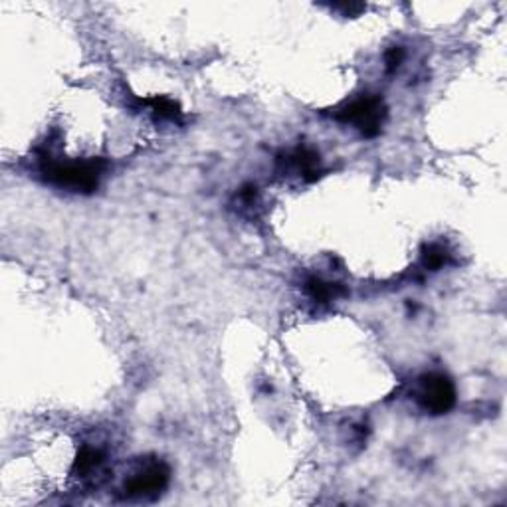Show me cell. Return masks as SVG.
<instances>
[{"label":"cell","mask_w":507,"mask_h":507,"mask_svg":"<svg viewBox=\"0 0 507 507\" xmlns=\"http://www.w3.org/2000/svg\"><path fill=\"white\" fill-rule=\"evenodd\" d=\"M40 175L46 183L70 192L92 194L100 186L103 175L102 161H64L44 155L40 159Z\"/></svg>","instance_id":"1"},{"label":"cell","mask_w":507,"mask_h":507,"mask_svg":"<svg viewBox=\"0 0 507 507\" xmlns=\"http://www.w3.org/2000/svg\"><path fill=\"white\" fill-rule=\"evenodd\" d=\"M335 121L349 126L355 131H359L364 139H372L380 135L385 127L388 110L387 103L377 94H363L355 100L347 102L339 110L333 113Z\"/></svg>","instance_id":"2"},{"label":"cell","mask_w":507,"mask_h":507,"mask_svg":"<svg viewBox=\"0 0 507 507\" xmlns=\"http://www.w3.org/2000/svg\"><path fill=\"white\" fill-rule=\"evenodd\" d=\"M171 482V468L159 458H145L133 468L123 484V494L129 500H155Z\"/></svg>","instance_id":"3"},{"label":"cell","mask_w":507,"mask_h":507,"mask_svg":"<svg viewBox=\"0 0 507 507\" xmlns=\"http://www.w3.org/2000/svg\"><path fill=\"white\" fill-rule=\"evenodd\" d=\"M414 398L426 414L440 416L456 406L458 390L454 380L444 372H426V375L418 377Z\"/></svg>","instance_id":"4"},{"label":"cell","mask_w":507,"mask_h":507,"mask_svg":"<svg viewBox=\"0 0 507 507\" xmlns=\"http://www.w3.org/2000/svg\"><path fill=\"white\" fill-rule=\"evenodd\" d=\"M280 173L304 183H314L322 175V157L309 147H296L278 157Z\"/></svg>","instance_id":"5"},{"label":"cell","mask_w":507,"mask_h":507,"mask_svg":"<svg viewBox=\"0 0 507 507\" xmlns=\"http://www.w3.org/2000/svg\"><path fill=\"white\" fill-rule=\"evenodd\" d=\"M304 288H306L307 296L314 299L315 304H331V301H337L347 293L341 283L317 278V275H311V278H307Z\"/></svg>","instance_id":"6"},{"label":"cell","mask_w":507,"mask_h":507,"mask_svg":"<svg viewBox=\"0 0 507 507\" xmlns=\"http://www.w3.org/2000/svg\"><path fill=\"white\" fill-rule=\"evenodd\" d=\"M102 464H103V452L100 448L90 446V444H86V446H82V450H79L78 454L72 471H74V476L87 478V476H92L94 471L100 470Z\"/></svg>","instance_id":"7"},{"label":"cell","mask_w":507,"mask_h":507,"mask_svg":"<svg viewBox=\"0 0 507 507\" xmlns=\"http://www.w3.org/2000/svg\"><path fill=\"white\" fill-rule=\"evenodd\" d=\"M149 111L155 115L159 121H179L181 119V108L179 103H175L168 97H151V100L143 102Z\"/></svg>","instance_id":"8"},{"label":"cell","mask_w":507,"mask_h":507,"mask_svg":"<svg viewBox=\"0 0 507 507\" xmlns=\"http://www.w3.org/2000/svg\"><path fill=\"white\" fill-rule=\"evenodd\" d=\"M450 260V252L442 244H430L422 250V266L429 272H438Z\"/></svg>","instance_id":"9"},{"label":"cell","mask_w":507,"mask_h":507,"mask_svg":"<svg viewBox=\"0 0 507 507\" xmlns=\"http://www.w3.org/2000/svg\"><path fill=\"white\" fill-rule=\"evenodd\" d=\"M403 60H405V50H403V48H400V46L390 48V50L387 52V56H385L387 72H388V74L397 72V70L400 68V64H403Z\"/></svg>","instance_id":"10"}]
</instances>
